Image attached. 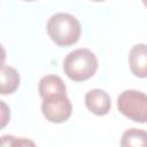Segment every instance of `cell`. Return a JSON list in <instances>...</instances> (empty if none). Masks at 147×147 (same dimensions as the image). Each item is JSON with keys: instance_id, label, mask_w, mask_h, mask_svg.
<instances>
[{"instance_id": "obj_4", "label": "cell", "mask_w": 147, "mask_h": 147, "mask_svg": "<svg viewBox=\"0 0 147 147\" xmlns=\"http://www.w3.org/2000/svg\"><path fill=\"white\" fill-rule=\"evenodd\" d=\"M41 113L51 123H63L71 116L72 105L70 99L67 96V93L56 94L42 100Z\"/></svg>"}, {"instance_id": "obj_1", "label": "cell", "mask_w": 147, "mask_h": 147, "mask_svg": "<svg viewBox=\"0 0 147 147\" xmlns=\"http://www.w3.org/2000/svg\"><path fill=\"white\" fill-rule=\"evenodd\" d=\"M48 37L60 47H69L76 44L82 34L79 21L68 13L53 14L46 24Z\"/></svg>"}, {"instance_id": "obj_5", "label": "cell", "mask_w": 147, "mask_h": 147, "mask_svg": "<svg viewBox=\"0 0 147 147\" xmlns=\"http://www.w3.org/2000/svg\"><path fill=\"white\" fill-rule=\"evenodd\" d=\"M84 102L88 111L96 116H105L110 111L111 101L108 93L101 88L90 90L84 98Z\"/></svg>"}, {"instance_id": "obj_6", "label": "cell", "mask_w": 147, "mask_h": 147, "mask_svg": "<svg viewBox=\"0 0 147 147\" xmlns=\"http://www.w3.org/2000/svg\"><path fill=\"white\" fill-rule=\"evenodd\" d=\"M131 72L138 78H147V45L137 44L129 53Z\"/></svg>"}, {"instance_id": "obj_10", "label": "cell", "mask_w": 147, "mask_h": 147, "mask_svg": "<svg viewBox=\"0 0 147 147\" xmlns=\"http://www.w3.org/2000/svg\"><path fill=\"white\" fill-rule=\"evenodd\" d=\"M1 147H37V145L31 139L6 134L1 137Z\"/></svg>"}, {"instance_id": "obj_2", "label": "cell", "mask_w": 147, "mask_h": 147, "mask_svg": "<svg viewBox=\"0 0 147 147\" xmlns=\"http://www.w3.org/2000/svg\"><path fill=\"white\" fill-rule=\"evenodd\" d=\"M99 67L96 55L88 48H77L63 60V71L74 82H85L94 76Z\"/></svg>"}, {"instance_id": "obj_3", "label": "cell", "mask_w": 147, "mask_h": 147, "mask_svg": "<svg viewBox=\"0 0 147 147\" xmlns=\"http://www.w3.org/2000/svg\"><path fill=\"white\" fill-rule=\"evenodd\" d=\"M118 111L137 123H147V94L137 90H125L117 98Z\"/></svg>"}, {"instance_id": "obj_12", "label": "cell", "mask_w": 147, "mask_h": 147, "mask_svg": "<svg viewBox=\"0 0 147 147\" xmlns=\"http://www.w3.org/2000/svg\"><path fill=\"white\" fill-rule=\"evenodd\" d=\"M144 5H145V6L147 7V1H144Z\"/></svg>"}, {"instance_id": "obj_8", "label": "cell", "mask_w": 147, "mask_h": 147, "mask_svg": "<svg viewBox=\"0 0 147 147\" xmlns=\"http://www.w3.org/2000/svg\"><path fill=\"white\" fill-rule=\"evenodd\" d=\"M21 77L18 71L10 65H2L0 79V93L13 94L20 86Z\"/></svg>"}, {"instance_id": "obj_7", "label": "cell", "mask_w": 147, "mask_h": 147, "mask_svg": "<svg viewBox=\"0 0 147 147\" xmlns=\"http://www.w3.org/2000/svg\"><path fill=\"white\" fill-rule=\"evenodd\" d=\"M38 91L40 98L44 100L56 94L67 93V86L61 77L56 75H46L40 78Z\"/></svg>"}, {"instance_id": "obj_9", "label": "cell", "mask_w": 147, "mask_h": 147, "mask_svg": "<svg viewBox=\"0 0 147 147\" xmlns=\"http://www.w3.org/2000/svg\"><path fill=\"white\" fill-rule=\"evenodd\" d=\"M121 147H147V132L131 127L123 132Z\"/></svg>"}, {"instance_id": "obj_11", "label": "cell", "mask_w": 147, "mask_h": 147, "mask_svg": "<svg viewBox=\"0 0 147 147\" xmlns=\"http://www.w3.org/2000/svg\"><path fill=\"white\" fill-rule=\"evenodd\" d=\"M1 107H2V123H1V126L3 127V126L6 125V123L8 122V119H9L10 116H7V115H6L7 113H9V110H8V108H7V105H6L3 101H1Z\"/></svg>"}]
</instances>
